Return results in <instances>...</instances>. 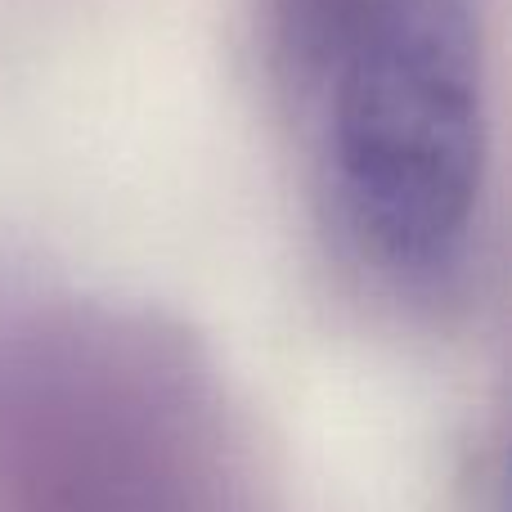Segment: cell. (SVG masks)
<instances>
[{
	"label": "cell",
	"mask_w": 512,
	"mask_h": 512,
	"mask_svg": "<svg viewBox=\"0 0 512 512\" xmlns=\"http://www.w3.org/2000/svg\"><path fill=\"white\" fill-rule=\"evenodd\" d=\"M274 50L337 243L450 288L486 212V0H274Z\"/></svg>",
	"instance_id": "1"
}]
</instances>
